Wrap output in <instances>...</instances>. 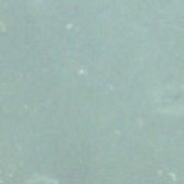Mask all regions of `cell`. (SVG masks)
Returning a JSON list of instances; mask_svg holds the SVG:
<instances>
[{"mask_svg": "<svg viewBox=\"0 0 184 184\" xmlns=\"http://www.w3.org/2000/svg\"><path fill=\"white\" fill-rule=\"evenodd\" d=\"M160 101H163L161 109L164 112H184V88L175 86L166 91L160 97Z\"/></svg>", "mask_w": 184, "mask_h": 184, "instance_id": "1", "label": "cell"}]
</instances>
